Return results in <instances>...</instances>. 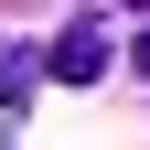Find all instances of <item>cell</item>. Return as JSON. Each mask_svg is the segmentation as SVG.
<instances>
[{"mask_svg":"<svg viewBox=\"0 0 150 150\" xmlns=\"http://www.w3.org/2000/svg\"><path fill=\"white\" fill-rule=\"evenodd\" d=\"M54 75H64V86H97V75H107V22H64Z\"/></svg>","mask_w":150,"mask_h":150,"instance_id":"cell-1","label":"cell"},{"mask_svg":"<svg viewBox=\"0 0 150 150\" xmlns=\"http://www.w3.org/2000/svg\"><path fill=\"white\" fill-rule=\"evenodd\" d=\"M32 86H43V54H0V107H11V118L32 107Z\"/></svg>","mask_w":150,"mask_h":150,"instance_id":"cell-2","label":"cell"},{"mask_svg":"<svg viewBox=\"0 0 150 150\" xmlns=\"http://www.w3.org/2000/svg\"><path fill=\"white\" fill-rule=\"evenodd\" d=\"M129 64H139V75H150V32H139V43H129Z\"/></svg>","mask_w":150,"mask_h":150,"instance_id":"cell-3","label":"cell"},{"mask_svg":"<svg viewBox=\"0 0 150 150\" xmlns=\"http://www.w3.org/2000/svg\"><path fill=\"white\" fill-rule=\"evenodd\" d=\"M139 11H150V0H139Z\"/></svg>","mask_w":150,"mask_h":150,"instance_id":"cell-4","label":"cell"}]
</instances>
